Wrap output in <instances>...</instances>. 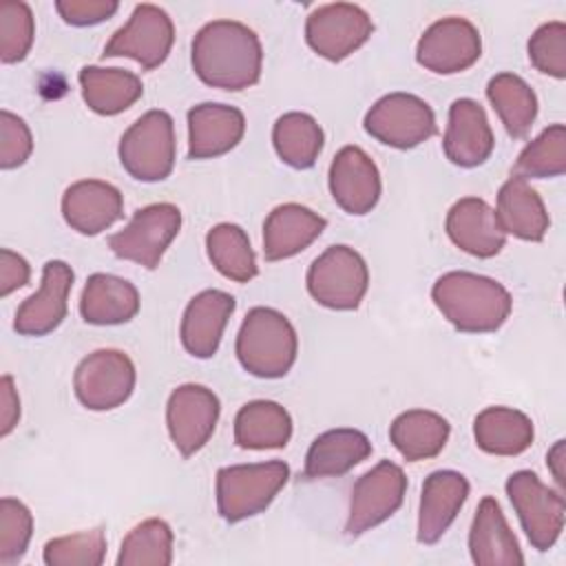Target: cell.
<instances>
[{"label":"cell","mask_w":566,"mask_h":566,"mask_svg":"<svg viewBox=\"0 0 566 566\" xmlns=\"http://www.w3.org/2000/svg\"><path fill=\"white\" fill-rule=\"evenodd\" d=\"M431 298L455 329L469 334L500 329L513 307V298L500 281L464 270L438 276Z\"/></svg>","instance_id":"2"},{"label":"cell","mask_w":566,"mask_h":566,"mask_svg":"<svg viewBox=\"0 0 566 566\" xmlns=\"http://www.w3.org/2000/svg\"><path fill=\"white\" fill-rule=\"evenodd\" d=\"M124 214L119 188L102 179H80L62 195V217L80 234L95 237Z\"/></svg>","instance_id":"20"},{"label":"cell","mask_w":566,"mask_h":566,"mask_svg":"<svg viewBox=\"0 0 566 566\" xmlns=\"http://www.w3.org/2000/svg\"><path fill=\"white\" fill-rule=\"evenodd\" d=\"M486 97L511 137L522 139L528 135L537 117V95L520 75H493L486 84Z\"/></svg>","instance_id":"33"},{"label":"cell","mask_w":566,"mask_h":566,"mask_svg":"<svg viewBox=\"0 0 566 566\" xmlns=\"http://www.w3.org/2000/svg\"><path fill=\"white\" fill-rule=\"evenodd\" d=\"M292 438V418L274 400H252L234 416V442L241 449H283Z\"/></svg>","instance_id":"31"},{"label":"cell","mask_w":566,"mask_h":566,"mask_svg":"<svg viewBox=\"0 0 566 566\" xmlns=\"http://www.w3.org/2000/svg\"><path fill=\"white\" fill-rule=\"evenodd\" d=\"M104 557L106 535L102 528L53 537L44 544L42 551V559L46 566H99Z\"/></svg>","instance_id":"38"},{"label":"cell","mask_w":566,"mask_h":566,"mask_svg":"<svg viewBox=\"0 0 566 566\" xmlns=\"http://www.w3.org/2000/svg\"><path fill=\"white\" fill-rule=\"evenodd\" d=\"M219 411L217 394L203 385L186 382L172 389L166 405V424L175 449L184 458L195 455L212 438Z\"/></svg>","instance_id":"15"},{"label":"cell","mask_w":566,"mask_h":566,"mask_svg":"<svg viewBox=\"0 0 566 566\" xmlns=\"http://www.w3.org/2000/svg\"><path fill=\"white\" fill-rule=\"evenodd\" d=\"M234 307V296L223 290H203L195 294L184 310L179 327L184 349L195 358H212Z\"/></svg>","instance_id":"19"},{"label":"cell","mask_w":566,"mask_h":566,"mask_svg":"<svg viewBox=\"0 0 566 566\" xmlns=\"http://www.w3.org/2000/svg\"><path fill=\"white\" fill-rule=\"evenodd\" d=\"M449 433L447 418L429 409L402 411L389 427V440L407 462L436 458L444 449Z\"/></svg>","instance_id":"30"},{"label":"cell","mask_w":566,"mask_h":566,"mask_svg":"<svg viewBox=\"0 0 566 566\" xmlns=\"http://www.w3.org/2000/svg\"><path fill=\"white\" fill-rule=\"evenodd\" d=\"M323 128L307 113H285L272 128V144L283 164L292 168H312L323 150Z\"/></svg>","instance_id":"34"},{"label":"cell","mask_w":566,"mask_h":566,"mask_svg":"<svg viewBox=\"0 0 566 566\" xmlns=\"http://www.w3.org/2000/svg\"><path fill=\"white\" fill-rule=\"evenodd\" d=\"M365 130L380 144L407 150L438 133L431 106L413 93H389L365 115Z\"/></svg>","instance_id":"8"},{"label":"cell","mask_w":566,"mask_h":566,"mask_svg":"<svg viewBox=\"0 0 566 566\" xmlns=\"http://www.w3.org/2000/svg\"><path fill=\"white\" fill-rule=\"evenodd\" d=\"M181 228V210L175 203H150L139 208L128 226L108 237L115 256L155 270Z\"/></svg>","instance_id":"10"},{"label":"cell","mask_w":566,"mask_h":566,"mask_svg":"<svg viewBox=\"0 0 566 566\" xmlns=\"http://www.w3.org/2000/svg\"><path fill=\"white\" fill-rule=\"evenodd\" d=\"M533 420L513 407H486L473 420L475 444L491 455H520L533 444Z\"/></svg>","instance_id":"29"},{"label":"cell","mask_w":566,"mask_h":566,"mask_svg":"<svg viewBox=\"0 0 566 566\" xmlns=\"http://www.w3.org/2000/svg\"><path fill=\"white\" fill-rule=\"evenodd\" d=\"M515 175L522 179L562 177L566 172V126L553 124L524 146L515 161Z\"/></svg>","instance_id":"37"},{"label":"cell","mask_w":566,"mask_h":566,"mask_svg":"<svg viewBox=\"0 0 566 566\" xmlns=\"http://www.w3.org/2000/svg\"><path fill=\"white\" fill-rule=\"evenodd\" d=\"M469 497V480L451 469L433 471L422 482L418 509V542L436 544L458 517Z\"/></svg>","instance_id":"23"},{"label":"cell","mask_w":566,"mask_h":566,"mask_svg":"<svg viewBox=\"0 0 566 566\" xmlns=\"http://www.w3.org/2000/svg\"><path fill=\"white\" fill-rule=\"evenodd\" d=\"M287 478L290 467L283 460L221 467L217 471L219 515L234 524L265 511Z\"/></svg>","instance_id":"4"},{"label":"cell","mask_w":566,"mask_h":566,"mask_svg":"<svg viewBox=\"0 0 566 566\" xmlns=\"http://www.w3.org/2000/svg\"><path fill=\"white\" fill-rule=\"evenodd\" d=\"M80 86L86 106L97 115H119L142 95V80L126 69L82 66Z\"/></svg>","instance_id":"32"},{"label":"cell","mask_w":566,"mask_h":566,"mask_svg":"<svg viewBox=\"0 0 566 566\" xmlns=\"http://www.w3.org/2000/svg\"><path fill=\"white\" fill-rule=\"evenodd\" d=\"M73 270L69 263L53 259L42 268V283L35 294L24 298L15 312L13 329L22 336H44L60 327L69 310Z\"/></svg>","instance_id":"16"},{"label":"cell","mask_w":566,"mask_h":566,"mask_svg":"<svg viewBox=\"0 0 566 566\" xmlns=\"http://www.w3.org/2000/svg\"><path fill=\"white\" fill-rule=\"evenodd\" d=\"M33 150V137L22 117L11 111H0V168L11 170L22 166Z\"/></svg>","instance_id":"42"},{"label":"cell","mask_w":566,"mask_h":566,"mask_svg":"<svg viewBox=\"0 0 566 566\" xmlns=\"http://www.w3.org/2000/svg\"><path fill=\"white\" fill-rule=\"evenodd\" d=\"M493 146L495 137L484 108L471 97L455 99L449 106V124L442 139L447 159L460 168H475L491 157Z\"/></svg>","instance_id":"18"},{"label":"cell","mask_w":566,"mask_h":566,"mask_svg":"<svg viewBox=\"0 0 566 566\" xmlns=\"http://www.w3.org/2000/svg\"><path fill=\"white\" fill-rule=\"evenodd\" d=\"M234 352L248 374L256 378H281L296 360V329L279 310L252 307L241 323Z\"/></svg>","instance_id":"3"},{"label":"cell","mask_w":566,"mask_h":566,"mask_svg":"<svg viewBox=\"0 0 566 566\" xmlns=\"http://www.w3.org/2000/svg\"><path fill=\"white\" fill-rule=\"evenodd\" d=\"M20 420V398L13 387L11 376H2L0 380V436H9Z\"/></svg>","instance_id":"45"},{"label":"cell","mask_w":566,"mask_h":566,"mask_svg":"<svg viewBox=\"0 0 566 566\" xmlns=\"http://www.w3.org/2000/svg\"><path fill=\"white\" fill-rule=\"evenodd\" d=\"M208 259L230 281L248 283L259 274L256 256L245 230L237 223H217L206 234Z\"/></svg>","instance_id":"35"},{"label":"cell","mask_w":566,"mask_h":566,"mask_svg":"<svg viewBox=\"0 0 566 566\" xmlns=\"http://www.w3.org/2000/svg\"><path fill=\"white\" fill-rule=\"evenodd\" d=\"M73 389L77 400L91 411L115 409L135 389V365L119 349H97L75 367Z\"/></svg>","instance_id":"12"},{"label":"cell","mask_w":566,"mask_h":566,"mask_svg":"<svg viewBox=\"0 0 566 566\" xmlns=\"http://www.w3.org/2000/svg\"><path fill=\"white\" fill-rule=\"evenodd\" d=\"M405 493V471L391 460H380L376 467L363 473L352 486L345 533L349 537H358L371 531L374 526L382 524L402 506Z\"/></svg>","instance_id":"9"},{"label":"cell","mask_w":566,"mask_h":566,"mask_svg":"<svg viewBox=\"0 0 566 566\" xmlns=\"http://www.w3.org/2000/svg\"><path fill=\"white\" fill-rule=\"evenodd\" d=\"M310 296L329 310H356L369 287L365 259L349 245H329L305 276Z\"/></svg>","instance_id":"6"},{"label":"cell","mask_w":566,"mask_h":566,"mask_svg":"<svg viewBox=\"0 0 566 566\" xmlns=\"http://www.w3.org/2000/svg\"><path fill=\"white\" fill-rule=\"evenodd\" d=\"M172 562V531L159 520L150 517L137 524L119 546L117 566H168Z\"/></svg>","instance_id":"36"},{"label":"cell","mask_w":566,"mask_h":566,"mask_svg":"<svg viewBox=\"0 0 566 566\" xmlns=\"http://www.w3.org/2000/svg\"><path fill=\"white\" fill-rule=\"evenodd\" d=\"M482 53V38L473 22L460 15L436 20L418 40L416 60L431 73L453 75L467 71Z\"/></svg>","instance_id":"14"},{"label":"cell","mask_w":566,"mask_h":566,"mask_svg":"<svg viewBox=\"0 0 566 566\" xmlns=\"http://www.w3.org/2000/svg\"><path fill=\"white\" fill-rule=\"evenodd\" d=\"M119 161L137 181H164L175 166L172 117L153 108L135 119L119 139Z\"/></svg>","instance_id":"5"},{"label":"cell","mask_w":566,"mask_h":566,"mask_svg":"<svg viewBox=\"0 0 566 566\" xmlns=\"http://www.w3.org/2000/svg\"><path fill=\"white\" fill-rule=\"evenodd\" d=\"M35 35V22L31 7L22 0L0 2V60L2 64H15L27 57Z\"/></svg>","instance_id":"39"},{"label":"cell","mask_w":566,"mask_h":566,"mask_svg":"<svg viewBox=\"0 0 566 566\" xmlns=\"http://www.w3.org/2000/svg\"><path fill=\"white\" fill-rule=\"evenodd\" d=\"M31 279V268L24 256L11 252L9 248L0 250V296H9L13 290L27 285Z\"/></svg>","instance_id":"44"},{"label":"cell","mask_w":566,"mask_h":566,"mask_svg":"<svg viewBox=\"0 0 566 566\" xmlns=\"http://www.w3.org/2000/svg\"><path fill=\"white\" fill-rule=\"evenodd\" d=\"M245 133L237 106L203 102L188 111V159H212L230 153Z\"/></svg>","instance_id":"22"},{"label":"cell","mask_w":566,"mask_h":566,"mask_svg":"<svg viewBox=\"0 0 566 566\" xmlns=\"http://www.w3.org/2000/svg\"><path fill=\"white\" fill-rule=\"evenodd\" d=\"M546 460H548L553 478H555V482L559 486V493H564V469H562V464H564V440L555 442V447L548 451Z\"/></svg>","instance_id":"46"},{"label":"cell","mask_w":566,"mask_h":566,"mask_svg":"<svg viewBox=\"0 0 566 566\" xmlns=\"http://www.w3.org/2000/svg\"><path fill=\"white\" fill-rule=\"evenodd\" d=\"M528 60L544 75L555 80L566 77V24L562 20L535 29L528 40Z\"/></svg>","instance_id":"41"},{"label":"cell","mask_w":566,"mask_h":566,"mask_svg":"<svg viewBox=\"0 0 566 566\" xmlns=\"http://www.w3.org/2000/svg\"><path fill=\"white\" fill-rule=\"evenodd\" d=\"M33 535V515L15 497L0 500V564L11 566L20 562Z\"/></svg>","instance_id":"40"},{"label":"cell","mask_w":566,"mask_h":566,"mask_svg":"<svg viewBox=\"0 0 566 566\" xmlns=\"http://www.w3.org/2000/svg\"><path fill=\"white\" fill-rule=\"evenodd\" d=\"M495 214L502 230L522 241H542L551 226L542 197L517 175L509 177L500 186Z\"/></svg>","instance_id":"28"},{"label":"cell","mask_w":566,"mask_h":566,"mask_svg":"<svg viewBox=\"0 0 566 566\" xmlns=\"http://www.w3.org/2000/svg\"><path fill=\"white\" fill-rule=\"evenodd\" d=\"M195 75L223 91H243L259 82L263 49L259 35L237 20H212L203 24L190 46Z\"/></svg>","instance_id":"1"},{"label":"cell","mask_w":566,"mask_h":566,"mask_svg":"<svg viewBox=\"0 0 566 566\" xmlns=\"http://www.w3.org/2000/svg\"><path fill=\"white\" fill-rule=\"evenodd\" d=\"M55 9L66 24L93 27L108 20L119 4L115 0H57Z\"/></svg>","instance_id":"43"},{"label":"cell","mask_w":566,"mask_h":566,"mask_svg":"<svg viewBox=\"0 0 566 566\" xmlns=\"http://www.w3.org/2000/svg\"><path fill=\"white\" fill-rule=\"evenodd\" d=\"M371 455L369 438L349 427L329 429L314 438L307 449L303 478L318 480V478H338L352 471L356 464Z\"/></svg>","instance_id":"26"},{"label":"cell","mask_w":566,"mask_h":566,"mask_svg":"<svg viewBox=\"0 0 566 566\" xmlns=\"http://www.w3.org/2000/svg\"><path fill=\"white\" fill-rule=\"evenodd\" d=\"M327 221L301 203L276 206L263 223V256L268 261H283L303 252L314 243Z\"/></svg>","instance_id":"24"},{"label":"cell","mask_w":566,"mask_h":566,"mask_svg":"<svg viewBox=\"0 0 566 566\" xmlns=\"http://www.w3.org/2000/svg\"><path fill=\"white\" fill-rule=\"evenodd\" d=\"M139 312L137 287L115 274L95 272L80 296V314L88 325H122Z\"/></svg>","instance_id":"27"},{"label":"cell","mask_w":566,"mask_h":566,"mask_svg":"<svg viewBox=\"0 0 566 566\" xmlns=\"http://www.w3.org/2000/svg\"><path fill=\"white\" fill-rule=\"evenodd\" d=\"M175 42L170 15L157 4H137L124 27L106 42L102 57H130L144 71H153L166 62Z\"/></svg>","instance_id":"11"},{"label":"cell","mask_w":566,"mask_h":566,"mask_svg":"<svg viewBox=\"0 0 566 566\" xmlns=\"http://www.w3.org/2000/svg\"><path fill=\"white\" fill-rule=\"evenodd\" d=\"M380 172L360 146H343L329 164V192L347 214H367L380 199Z\"/></svg>","instance_id":"17"},{"label":"cell","mask_w":566,"mask_h":566,"mask_svg":"<svg viewBox=\"0 0 566 566\" xmlns=\"http://www.w3.org/2000/svg\"><path fill=\"white\" fill-rule=\"evenodd\" d=\"M469 553L478 566H522L524 555L517 537L506 524V517L495 497L480 500L469 531Z\"/></svg>","instance_id":"25"},{"label":"cell","mask_w":566,"mask_h":566,"mask_svg":"<svg viewBox=\"0 0 566 566\" xmlns=\"http://www.w3.org/2000/svg\"><path fill=\"white\" fill-rule=\"evenodd\" d=\"M506 495L520 524L537 551H548L564 531V493L546 486L533 471H515L506 480Z\"/></svg>","instance_id":"7"},{"label":"cell","mask_w":566,"mask_h":566,"mask_svg":"<svg viewBox=\"0 0 566 566\" xmlns=\"http://www.w3.org/2000/svg\"><path fill=\"white\" fill-rule=\"evenodd\" d=\"M444 230L453 245L478 259L495 256L506 243L495 210L480 197L458 199L447 212Z\"/></svg>","instance_id":"21"},{"label":"cell","mask_w":566,"mask_h":566,"mask_svg":"<svg viewBox=\"0 0 566 566\" xmlns=\"http://www.w3.org/2000/svg\"><path fill=\"white\" fill-rule=\"evenodd\" d=\"M374 33L367 11L352 2H332L314 9L305 22V40L314 53L340 62L360 49Z\"/></svg>","instance_id":"13"}]
</instances>
